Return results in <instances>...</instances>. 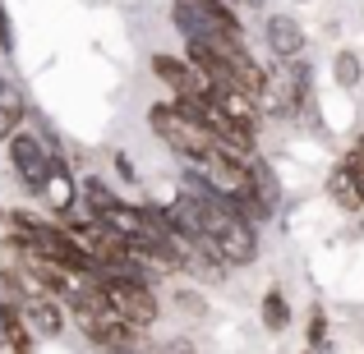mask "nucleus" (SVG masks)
I'll return each mask as SVG.
<instances>
[{
	"instance_id": "12",
	"label": "nucleus",
	"mask_w": 364,
	"mask_h": 354,
	"mask_svg": "<svg viewBox=\"0 0 364 354\" xmlns=\"http://www.w3.org/2000/svg\"><path fill=\"white\" fill-rule=\"evenodd\" d=\"M23 116H28V106H23V97H18L14 88L0 97V143H9L18 129H23Z\"/></svg>"
},
{
	"instance_id": "11",
	"label": "nucleus",
	"mask_w": 364,
	"mask_h": 354,
	"mask_svg": "<svg viewBox=\"0 0 364 354\" xmlns=\"http://www.w3.org/2000/svg\"><path fill=\"white\" fill-rule=\"evenodd\" d=\"M245 179H249V189H254V194H258V198H263V203H267V207L277 212V203H282V184H277L272 166H267V161L258 157V152H254V157L245 161Z\"/></svg>"
},
{
	"instance_id": "5",
	"label": "nucleus",
	"mask_w": 364,
	"mask_h": 354,
	"mask_svg": "<svg viewBox=\"0 0 364 354\" xmlns=\"http://www.w3.org/2000/svg\"><path fill=\"white\" fill-rule=\"evenodd\" d=\"M152 74H157V79L166 83L176 97H208V79L189 60H180V55L157 51V55H152Z\"/></svg>"
},
{
	"instance_id": "8",
	"label": "nucleus",
	"mask_w": 364,
	"mask_h": 354,
	"mask_svg": "<svg viewBox=\"0 0 364 354\" xmlns=\"http://www.w3.org/2000/svg\"><path fill=\"white\" fill-rule=\"evenodd\" d=\"M267 46H272V55H282L286 65L300 60L304 55V28L295 23L291 14H272L267 18Z\"/></svg>"
},
{
	"instance_id": "13",
	"label": "nucleus",
	"mask_w": 364,
	"mask_h": 354,
	"mask_svg": "<svg viewBox=\"0 0 364 354\" xmlns=\"http://www.w3.org/2000/svg\"><path fill=\"white\" fill-rule=\"evenodd\" d=\"M286 322H291L286 294H282V285H272V290L263 294V327H267V331H286Z\"/></svg>"
},
{
	"instance_id": "14",
	"label": "nucleus",
	"mask_w": 364,
	"mask_h": 354,
	"mask_svg": "<svg viewBox=\"0 0 364 354\" xmlns=\"http://www.w3.org/2000/svg\"><path fill=\"white\" fill-rule=\"evenodd\" d=\"M332 79H337L341 88H355V83H360V55L355 51H341L337 60H332Z\"/></svg>"
},
{
	"instance_id": "18",
	"label": "nucleus",
	"mask_w": 364,
	"mask_h": 354,
	"mask_svg": "<svg viewBox=\"0 0 364 354\" xmlns=\"http://www.w3.org/2000/svg\"><path fill=\"white\" fill-rule=\"evenodd\" d=\"M116 170H120V179H134V166H129V157H124V152H116Z\"/></svg>"
},
{
	"instance_id": "10",
	"label": "nucleus",
	"mask_w": 364,
	"mask_h": 354,
	"mask_svg": "<svg viewBox=\"0 0 364 354\" xmlns=\"http://www.w3.org/2000/svg\"><path fill=\"white\" fill-rule=\"evenodd\" d=\"M0 345H5L9 354H33L37 350V336H33V327L23 322V313L9 304L5 309V318H0Z\"/></svg>"
},
{
	"instance_id": "1",
	"label": "nucleus",
	"mask_w": 364,
	"mask_h": 354,
	"mask_svg": "<svg viewBox=\"0 0 364 354\" xmlns=\"http://www.w3.org/2000/svg\"><path fill=\"white\" fill-rule=\"evenodd\" d=\"M92 281L102 285L111 313H116V318H124L129 327L148 331L152 322H157L161 304H157V290H152L148 281H134V276H120V272H92Z\"/></svg>"
},
{
	"instance_id": "21",
	"label": "nucleus",
	"mask_w": 364,
	"mask_h": 354,
	"mask_svg": "<svg viewBox=\"0 0 364 354\" xmlns=\"http://www.w3.org/2000/svg\"><path fill=\"white\" fill-rule=\"evenodd\" d=\"M304 354H314V350H304Z\"/></svg>"
},
{
	"instance_id": "3",
	"label": "nucleus",
	"mask_w": 364,
	"mask_h": 354,
	"mask_svg": "<svg viewBox=\"0 0 364 354\" xmlns=\"http://www.w3.org/2000/svg\"><path fill=\"white\" fill-rule=\"evenodd\" d=\"M9 148V166H14V179L28 189L33 198H42V184H46V170H51V157L55 152L46 148L37 133H28V129H18L14 138L5 143Z\"/></svg>"
},
{
	"instance_id": "16",
	"label": "nucleus",
	"mask_w": 364,
	"mask_h": 354,
	"mask_svg": "<svg viewBox=\"0 0 364 354\" xmlns=\"http://www.w3.org/2000/svg\"><path fill=\"white\" fill-rule=\"evenodd\" d=\"M0 51H14V28H9V9L5 5H0Z\"/></svg>"
},
{
	"instance_id": "20",
	"label": "nucleus",
	"mask_w": 364,
	"mask_h": 354,
	"mask_svg": "<svg viewBox=\"0 0 364 354\" xmlns=\"http://www.w3.org/2000/svg\"><path fill=\"white\" fill-rule=\"evenodd\" d=\"M5 92H9V79H5V74H0V97H5Z\"/></svg>"
},
{
	"instance_id": "4",
	"label": "nucleus",
	"mask_w": 364,
	"mask_h": 354,
	"mask_svg": "<svg viewBox=\"0 0 364 354\" xmlns=\"http://www.w3.org/2000/svg\"><path fill=\"white\" fill-rule=\"evenodd\" d=\"M42 207L55 216V221H65V216L79 207V179H74L70 161L55 152L51 157V170H46V184H42Z\"/></svg>"
},
{
	"instance_id": "17",
	"label": "nucleus",
	"mask_w": 364,
	"mask_h": 354,
	"mask_svg": "<svg viewBox=\"0 0 364 354\" xmlns=\"http://www.w3.org/2000/svg\"><path fill=\"white\" fill-rule=\"evenodd\" d=\"M176 299H180V309H189V313H194V318H198V313H203V299H198V294H176Z\"/></svg>"
},
{
	"instance_id": "2",
	"label": "nucleus",
	"mask_w": 364,
	"mask_h": 354,
	"mask_svg": "<svg viewBox=\"0 0 364 354\" xmlns=\"http://www.w3.org/2000/svg\"><path fill=\"white\" fill-rule=\"evenodd\" d=\"M148 124H152V133H157V138L166 143L176 157H185V161H189V166H203V161L217 152L213 133H203L198 124H189L176 106H171V101H157V106L148 111Z\"/></svg>"
},
{
	"instance_id": "6",
	"label": "nucleus",
	"mask_w": 364,
	"mask_h": 354,
	"mask_svg": "<svg viewBox=\"0 0 364 354\" xmlns=\"http://www.w3.org/2000/svg\"><path fill=\"white\" fill-rule=\"evenodd\" d=\"M18 313H23V322L33 327V336L55 341L65 331V304L55 299V294H33V299L18 304Z\"/></svg>"
},
{
	"instance_id": "19",
	"label": "nucleus",
	"mask_w": 364,
	"mask_h": 354,
	"mask_svg": "<svg viewBox=\"0 0 364 354\" xmlns=\"http://www.w3.org/2000/svg\"><path fill=\"white\" fill-rule=\"evenodd\" d=\"M350 152H355V161H360V170H364V133H360V143H355Z\"/></svg>"
},
{
	"instance_id": "9",
	"label": "nucleus",
	"mask_w": 364,
	"mask_h": 354,
	"mask_svg": "<svg viewBox=\"0 0 364 354\" xmlns=\"http://www.w3.org/2000/svg\"><path fill=\"white\" fill-rule=\"evenodd\" d=\"M79 203L88 207V216H92V221H102V216H107V212H116V207L124 203V198H120L116 189L107 184V179L88 175V179H79Z\"/></svg>"
},
{
	"instance_id": "15",
	"label": "nucleus",
	"mask_w": 364,
	"mask_h": 354,
	"mask_svg": "<svg viewBox=\"0 0 364 354\" xmlns=\"http://www.w3.org/2000/svg\"><path fill=\"white\" fill-rule=\"evenodd\" d=\"M323 341H328V313L314 309V318H309V350L318 354V350H323Z\"/></svg>"
},
{
	"instance_id": "7",
	"label": "nucleus",
	"mask_w": 364,
	"mask_h": 354,
	"mask_svg": "<svg viewBox=\"0 0 364 354\" xmlns=\"http://www.w3.org/2000/svg\"><path fill=\"white\" fill-rule=\"evenodd\" d=\"M328 194L337 198L346 212H364V170H360V161H355V152H350L346 161H341L337 170L328 175Z\"/></svg>"
}]
</instances>
